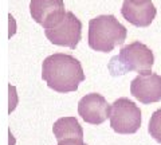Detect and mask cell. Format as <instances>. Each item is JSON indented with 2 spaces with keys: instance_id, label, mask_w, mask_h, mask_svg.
Wrapping results in <instances>:
<instances>
[{
  "instance_id": "3957f363",
  "label": "cell",
  "mask_w": 161,
  "mask_h": 145,
  "mask_svg": "<svg viewBox=\"0 0 161 145\" xmlns=\"http://www.w3.org/2000/svg\"><path fill=\"white\" fill-rule=\"evenodd\" d=\"M154 63V55L148 46L136 41L119 50L118 55L110 59L109 70L112 75H122L129 71L142 73L150 70Z\"/></svg>"
},
{
  "instance_id": "30bf717a",
  "label": "cell",
  "mask_w": 161,
  "mask_h": 145,
  "mask_svg": "<svg viewBox=\"0 0 161 145\" xmlns=\"http://www.w3.org/2000/svg\"><path fill=\"white\" fill-rule=\"evenodd\" d=\"M53 132L55 138L64 140V138H80L83 140V131L79 125L78 120L75 117H62L54 122Z\"/></svg>"
},
{
  "instance_id": "52a82bcc",
  "label": "cell",
  "mask_w": 161,
  "mask_h": 145,
  "mask_svg": "<svg viewBox=\"0 0 161 145\" xmlns=\"http://www.w3.org/2000/svg\"><path fill=\"white\" fill-rule=\"evenodd\" d=\"M130 94L141 103L149 105L161 99V77L152 70L140 73L130 83Z\"/></svg>"
},
{
  "instance_id": "6da1fadb",
  "label": "cell",
  "mask_w": 161,
  "mask_h": 145,
  "mask_svg": "<svg viewBox=\"0 0 161 145\" xmlns=\"http://www.w3.org/2000/svg\"><path fill=\"white\" fill-rule=\"evenodd\" d=\"M42 79L58 93L77 92L85 81L82 64L77 58L63 53L48 55L42 63Z\"/></svg>"
},
{
  "instance_id": "5b68a950",
  "label": "cell",
  "mask_w": 161,
  "mask_h": 145,
  "mask_svg": "<svg viewBox=\"0 0 161 145\" xmlns=\"http://www.w3.org/2000/svg\"><path fill=\"white\" fill-rule=\"evenodd\" d=\"M44 34L46 38L55 46L75 50L82 36V23L71 11H67L58 26L44 30Z\"/></svg>"
},
{
  "instance_id": "8992f818",
  "label": "cell",
  "mask_w": 161,
  "mask_h": 145,
  "mask_svg": "<svg viewBox=\"0 0 161 145\" xmlns=\"http://www.w3.org/2000/svg\"><path fill=\"white\" fill-rule=\"evenodd\" d=\"M30 14L44 30L54 28L66 15L63 0H31Z\"/></svg>"
},
{
  "instance_id": "7a4b0ae2",
  "label": "cell",
  "mask_w": 161,
  "mask_h": 145,
  "mask_svg": "<svg viewBox=\"0 0 161 145\" xmlns=\"http://www.w3.org/2000/svg\"><path fill=\"white\" fill-rule=\"evenodd\" d=\"M128 30L114 15H99L89 22V46L99 53H110L124 44Z\"/></svg>"
},
{
  "instance_id": "277c9868",
  "label": "cell",
  "mask_w": 161,
  "mask_h": 145,
  "mask_svg": "<svg viewBox=\"0 0 161 145\" xmlns=\"http://www.w3.org/2000/svg\"><path fill=\"white\" fill-rule=\"evenodd\" d=\"M110 126L115 133L133 134L141 126V110L136 102L121 97L110 105Z\"/></svg>"
},
{
  "instance_id": "ba28073f",
  "label": "cell",
  "mask_w": 161,
  "mask_h": 145,
  "mask_svg": "<svg viewBox=\"0 0 161 145\" xmlns=\"http://www.w3.org/2000/svg\"><path fill=\"white\" fill-rule=\"evenodd\" d=\"M78 114L85 122L99 125L108 120L110 114V105L103 96L98 93H90L79 99Z\"/></svg>"
},
{
  "instance_id": "8fae6325",
  "label": "cell",
  "mask_w": 161,
  "mask_h": 145,
  "mask_svg": "<svg viewBox=\"0 0 161 145\" xmlns=\"http://www.w3.org/2000/svg\"><path fill=\"white\" fill-rule=\"evenodd\" d=\"M148 132L158 144H161V109H157L150 117Z\"/></svg>"
},
{
  "instance_id": "9c48e42d",
  "label": "cell",
  "mask_w": 161,
  "mask_h": 145,
  "mask_svg": "<svg viewBox=\"0 0 161 145\" xmlns=\"http://www.w3.org/2000/svg\"><path fill=\"white\" fill-rule=\"evenodd\" d=\"M121 15L136 27H148L154 20L157 9L152 0H124Z\"/></svg>"
},
{
  "instance_id": "7c38bea8",
  "label": "cell",
  "mask_w": 161,
  "mask_h": 145,
  "mask_svg": "<svg viewBox=\"0 0 161 145\" xmlns=\"http://www.w3.org/2000/svg\"><path fill=\"white\" fill-rule=\"evenodd\" d=\"M57 145H87L83 142V140L80 138H64V140H59Z\"/></svg>"
},
{
  "instance_id": "4fadbf2b",
  "label": "cell",
  "mask_w": 161,
  "mask_h": 145,
  "mask_svg": "<svg viewBox=\"0 0 161 145\" xmlns=\"http://www.w3.org/2000/svg\"><path fill=\"white\" fill-rule=\"evenodd\" d=\"M15 103H16V98H15V89L9 86V113L14 110Z\"/></svg>"
},
{
  "instance_id": "5bb4252c",
  "label": "cell",
  "mask_w": 161,
  "mask_h": 145,
  "mask_svg": "<svg viewBox=\"0 0 161 145\" xmlns=\"http://www.w3.org/2000/svg\"><path fill=\"white\" fill-rule=\"evenodd\" d=\"M14 34H15V22H14V18L9 15V38Z\"/></svg>"
}]
</instances>
